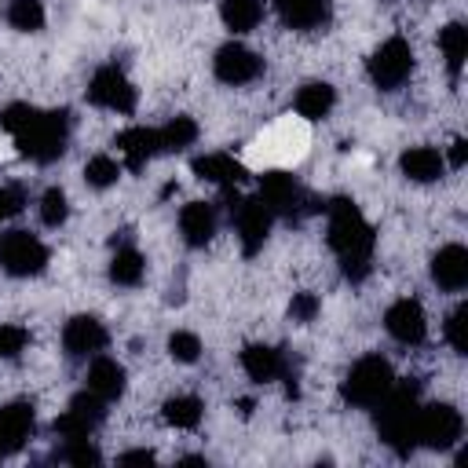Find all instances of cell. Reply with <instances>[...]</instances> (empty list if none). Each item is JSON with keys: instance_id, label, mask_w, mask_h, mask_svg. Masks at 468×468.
<instances>
[{"instance_id": "cell-13", "label": "cell", "mask_w": 468, "mask_h": 468, "mask_svg": "<svg viewBox=\"0 0 468 468\" xmlns=\"http://www.w3.org/2000/svg\"><path fill=\"white\" fill-rule=\"evenodd\" d=\"M384 329L399 340V344H420L428 336V318H424V307L417 300H395L388 311H384Z\"/></svg>"}, {"instance_id": "cell-27", "label": "cell", "mask_w": 468, "mask_h": 468, "mask_svg": "<svg viewBox=\"0 0 468 468\" xmlns=\"http://www.w3.org/2000/svg\"><path fill=\"white\" fill-rule=\"evenodd\" d=\"M143 271H146L143 252H139V249H132V245L117 249V252H113V260H110V278H113L117 285H139V282H143Z\"/></svg>"}, {"instance_id": "cell-25", "label": "cell", "mask_w": 468, "mask_h": 468, "mask_svg": "<svg viewBox=\"0 0 468 468\" xmlns=\"http://www.w3.org/2000/svg\"><path fill=\"white\" fill-rule=\"evenodd\" d=\"M219 18L234 33H249L263 18V0H219Z\"/></svg>"}, {"instance_id": "cell-36", "label": "cell", "mask_w": 468, "mask_h": 468, "mask_svg": "<svg viewBox=\"0 0 468 468\" xmlns=\"http://www.w3.org/2000/svg\"><path fill=\"white\" fill-rule=\"evenodd\" d=\"M37 113V106H26V102H11L4 113H0V128L4 132H11V135H18L26 124H29V117Z\"/></svg>"}, {"instance_id": "cell-23", "label": "cell", "mask_w": 468, "mask_h": 468, "mask_svg": "<svg viewBox=\"0 0 468 468\" xmlns=\"http://www.w3.org/2000/svg\"><path fill=\"white\" fill-rule=\"evenodd\" d=\"M399 168H402V176L413 179V183H435V179L442 176L446 161H442V154H439L435 146H413V150H406V154L399 157Z\"/></svg>"}, {"instance_id": "cell-9", "label": "cell", "mask_w": 468, "mask_h": 468, "mask_svg": "<svg viewBox=\"0 0 468 468\" xmlns=\"http://www.w3.org/2000/svg\"><path fill=\"white\" fill-rule=\"evenodd\" d=\"M88 102L113 110V113H132L135 110V88L117 66H99L91 84H88Z\"/></svg>"}, {"instance_id": "cell-22", "label": "cell", "mask_w": 468, "mask_h": 468, "mask_svg": "<svg viewBox=\"0 0 468 468\" xmlns=\"http://www.w3.org/2000/svg\"><path fill=\"white\" fill-rule=\"evenodd\" d=\"M124 384H128V380H124V366H121V362L99 355V358L88 366V391H95L99 399H106V402L121 399V395H124Z\"/></svg>"}, {"instance_id": "cell-14", "label": "cell", "mask_w": 468, "mask_h": 468, "mask_svg": "<svg viewBox=\"0 0 468 468\" xmlns=\"http://www.w3.org/2000/svg\"><path fill=\"white\" fill-rule=\"evenodd\" d=\"M106 340H110V336H106L102 322L91 318V314H77V318H69L66 329H62V347H66L69 358L99 355V351L106 347Z\"/></svg>"}, {"instance_id": "cell-39", "label": "cell", "mask_w": 468, "mask_h": 468, "mask_svg": "<svg viewBox=\"0 0 468 468\" xmlns=\"http://www.w3.org/2000/svg\"><path fill=\"white\" fill-rule=\"evenodd\" d=\"M289 314H292L296 322H311V318L318 314V296H314V292H296L292 303H289Z\"/></svg>"}, {"instance_id": "cell-21", "label": "cell", "mask_w": 468, "mask_h": 468, "mask_svg": "<svg viewBox=\"0 0 468 468\" xmlns=\"http://www.w3.org/2000/svg\"><path fill=\"white\" fill-rule=\"evenodd\" d=\"M278 15L289 29H314L329 22L333 4L329 0H278Z\"/></svg>"}, {"instance_id": "cell-28", "label": "cell", "mask_w": 468, "mask_h": 468, "mask_svg": "<svg viewBox=\"0 0 468 468\" xmlns=\"http://www.w3.org/2000/svg\"><path fill=\"white\" fill-rule=\"evenodd\" d=\"M165 420L172 428H197L201 424V399L194 395H176L165 402Z\"/></svg>"}, {"instance_id": "cell-19", "label": "cell", "mask_w": 468, "mask_h": 468, "mask_svg": "<svg viewBox=\"0 0 468 468\" xmlns=\"http://www.w3.org/2000/svg\"><path fill=\"white\" fill-rule=\"evenodd\" d=\"M117 150H121V157H124V165L128 168H143L154 154H161V139H157V128H143V124H135V128H124L121 135H117Z\"/></svg>"}, {"instance_id": "cell-8", "label": "cell", "mask_w": 468, "mask_h": 468, "mask_svg": "<svg viewBox=\"0 0 468 468\" xmlns=\"http://www.w3.org/2000/svg\"><path fill=\"white\" fill-rule=\"evenodd\" d=\"M102 417H106V399H99L95 391H80V395L69 399L66 413L55 417L51 428H55L58 439H88L102 424Z\"/></svg>"}, {"instance_id": "cell-18", "label": "cell", "mask_w": 468, "mask_h": 468, "mask_svg": "<svg viewBox=\"0 0 468 468\" xmlns=\"http://www.w3.org/2000/svg\"><path fill=\"white\" fill-rule=\"evenodd\" d=\"M241 369L249 373V380L271 384V380L285 377V355L278 347H267V344H245L241 347Z\"/></svg>"}, {"instance_id": "cell-17", "label": "cell", "mask_w": 468, "mask_h": 468, "mask_svg": "<svg viewBox=\"0 0 468 468\" xmlns=\"http://www.w3.org/2000/svg\"><path fill=\"white\" fill-rule=\"evenodd\" d=\"M179 234L190 249H205L216 234V208L208 201H190L179 212Z\"/></svg>"}, {"instance_id": "cell-32", "label": "cell", "mask_w": 468, "mask_h": 468, "mask_svg": "<svg viewBox=\"0 0 468 468\" xmlns=\"http://www.w3.org/2000/svg\"><path fill=\"white\" fill-rule=\"evenodd\" d=\"M66 216H69L66 190L48 186V190H44V197H40V219H44V227H62V223H66Z\"/></svg>"}, {"instance_id": "cell-11", "label": "cell", "mask_w": 468, "mask_h": 468, "mask_svg": "<svg viewBox=\"0 0 468 468\" xmlns=\"http://www.w3.org/2000/svg\"><path fill=\"white\" fill-rule=\"evenodd\" d=\"M212 69L223 84H249L263 73V58L245 44H223L212 58Z\"/></svg>"}, {"instance_id": "cell-15", "label": "cell", "mask_w": 468, "mask_h": 468, "mask_svg": "<svg viewBox=\"0 0 468 468\" xmlns=\"http://www.w3.org/2000/svg\"><path fill=\"white\" fill-rule=\"evenodd\" d=\"M33 424H37V413H33L29 402H7V406H0V457L15 453L33 435Z\"/></svg>"}, {"instance_id": "cell-24", "label": "cell", "mask_w": 468, "mask_h": 468, "mask_svg": "<svg viewBox=\"0 0 468 468\" xmlns=\"http://www.w3.org/2000/svg\"><path fill=\"white\" fill-rule=\"evenodd\" d=\"M333 102H336V91H333V84H325V80L303 84V88L296 91V99H292V106H296V113H300L303 121L325 117V113L333 110Z\"/></svg>"}, {"instance_id": "cell-16", "label": "cell", "mask_w": 468, "mask_h": 468, "mask_svg": "<svg viewBox=\"0 0 468 468\" xmlns=\"http://www.w3.org/2000/svg\"><path fill=\"white\" fill-rule=\"evenodd\" d=\"M431 282L446 292H457L468 285V249L464 245H446L431 256Z\"/></svg>"}, {"instance_id": "cell-1", "label": "cell", "mask_w": 468, "mask_h": 468, "mask_svg": "<svg viewBox=\"0 0 468 468\" xmlns=\"http://www.w3.org/2000/svg\"><path fill=\"white\" fill-rule=\"evenodd\" d=\"M329 216V249L340 256V267L351 282H362L369 274V256H373V227L358 212L351 197H333L325 205Z\"/></svg>"}, {"instance_id": "cell-38", "label": "cell", "mask_w": 468, "mask_h": 468, "mask_svg": "<svg viewBox=\"0 0 468 468\" xmlns=\"http://www.w3.org/2000/svg\"><path fill=\"white\" fill-rule=\"evenodd\" d=\"M22 205H26L22 186H0V223H4V219H11V216H18V212H22Z\"/></svg>"}, {"instance_id": "cell-41", "label": "cell", "mask_w": 468, "mask_h": 468, "mask_svg": "<svg viewBox=\"0 0 468 468\" xmlns=\"http://www.w3.org/2000/svg\"><path fill=\"white\" fill-rule=\"evenodd\" d=\"M121 464H154V453L150 450H128V453H121Z\"/></svg>"}, {"instance_id": "cell-6", "label": "cell", "mask_w": 468, "mask_h": 468, "mask_svg": "<svg viewBox=\"0 0 468 468\" xmlns=\"http://www.w3.org/2000/svg\"><path fill=\"white\" fill-rule=\"evenodd\" d=\"M464 431V417L450 402H431L417 410V446L428 450H450Z\"/></svg>"}, {"instance_id": "cell-4", "label": "cell", "mask_w": 468, "mask_h": 468, "mask_svg": "<svg viewBox=\"0 0 468 468\" xmlns=\"http://www.w3.org/2000/svg\"><path fill=\"white\" fill-rule=\"evenodd\" d=\"M391 384H395L391 362L380 358V355H366V358H358V362L351 366V373H347L340 395H344V402H351V406L373 410V406L391 391Z\"/></svg>"}, {"instance_id": "cell-5", "label": "cell", "mask_w": 468, "mask_h": 468, "mask_svg": "<svg viewBox=\"0 0 468 468\" xmlns=\"http://www.w3.org/2000/svg\"><path fill=\"white\" fill-rule=\"evenodd\" d=\"M0 267L15 278L40 274L48 267V245L29 230H4L0 234Z\"/></svg>"}, {"instance_id": "cell-30", "label": "cell", "mask_w": 468, "mask_h": 468, "mask_svg": "<svg viewBox=\"0 0 468 468\" xmlns=\"http://www.w3.org/2000/svg\"><path fill=\"white\" fill-rule=\"evenodd\" d=\"M157 139H161V150H186L197 139V124L190 117H172L165 128H157Z\"/></svg>"}, {"instance_id": "cell-2", "label": "cell", "mask_w": 468, "mask_h": 468, "mask_svg": "<svg viewBox=\"0 0 468 468\" xmlns=\"http://www.w3.org/2000/svg\"><path fill=\"white\" fill-rule=\"evenodd\" d=\"M417 384H391V391L377 402V428H380V439L399 453L406 457L413 446H417Z\"/></svg>"}, {"instance_id": "cell-35", "label": "cell", "mask_w": 468, "mask_h": 468, "mask_svg": "<svg viewBox=\"0 0 468 468\" xmlns=\"http://www.w3.org/2000/svg\"><path fill=\"white\" fill-rule=\"evenodd\" d=\"M168 355H172L176 362H186V366H190V362H197V355H201V340H197L194 333H183V329H179V333L168 336Z\"/></svg>"}, {"instance_id": "cell-3", "label": "cell", "mask_w": 468, "mask_h": 468, "mask_svg": "<svg viewBox=\"0 0 468 468\" xmlns=\"http://www.w3.org/2000/svg\"><path fill=\"white\" fill-rule=\"evenodd\" d=\"M66 132H69V113L66 110H37L29 117V124L15 135V146L29 161L51 165L66 150Z\"/></svg>"}, {"instance_id": "cell-7", "label": "cell", "mask_w": 468, "mask_h": 468, "mask_svg": "<svg viewBox=\"0 0 468 468\" xmlns=\"http://www.w3.org/2000/svg\"><path fill=\"white\" fill-rule=\"evenodd\" d=\"M410 73H413V51L406 37H388L369 58V77L380 91H395Z\"/></svg>"}, {"instance_id": "cell-20", "label": "cell", "mask_w": 468, "mask_h": 468, "mask_svg": "<svg viewBox=\"0 0 468 468\" xmlns=\"http://www.w3.org/2000/svg\"><path fill=\"white\" fill-rule=\"evenodd\" d=\"M194 176L205 179V183H216L219 190L223 186H238L245 179V165L234 161L230 154H205V157H194Z\"/></svg>"}, {"instance_id": "cell-34", "label": "cell", "mask_w": 468, "mask_h": 468, "mask_svg": "<svg viewBox=\"0 0 468 468\" xmlns=\"http://www.w3.org/2000/svg\"><path fill=\"white\" fill-rule=\"evenodd\" d=\"M66 464H77V468H88V464H99L102 461V453L88 442V439H66V446H62V453H58Z\"/></svg>"}, {"instance_id": "cell-29", "label": "cell", "mask_w": 468, "mask_h": 468, "mask_svg": "<svg viewBox=\"0 0 468 468\" xmlns=\"http://www.w3.org/2000/svg\"><path fill=\"white\" fill-rule=\"evenodd\" d=\"M7 22L22 33H37V29H44V4L40 0H11Z\"/></svg>"}, {"instance_id": "cell-10", "label": "cell", "mask_w": 468, "mask_h": 468, "mask_svg": "<svg viewBox=\"0 0 468 468\" xmlns=\"http://www.w3.org/2000/svg\"><path fill=\"white\" fill-rule=\"evenodd\" d=\"M230 219H234L238 238H241V252H245V256H256V252L263 249L267 234H271V219H274V212H271L260 197H241L238 208L230 212Z\"/></svg>"}, {"instance_id": "cell-40", "label": "cell", "mask_w": 468, "mask_h": 468, "mask_svg": "<svg viewBox=\"0 0 468 468\" xmlns=\"http://www.w3.org/2000/svg\"><path fill=\"white\" fill-rule=\"evenodd\" d=\"M464 161H468V143H464V139H453V150H450V165H453V168H464Z\"/></svg>"}, {"instance_id": "cell-12", "label": "cell", "mask_w": 468, "mask_h": 468, "mask_svg": "<svg viewBox=\"0 0 468 468\" xmlns=\"http://www.w3.org/2000/svg\"><path fill=\"white\" fill-rule=\"evenodd\" d=\"M260 201L274 216H296L307 197H303V190L296 186V179L289 172H263L260 176Z\"/></svg>"}, {"instance_id": "cell-31", "label": "cell", "mask_w": 468, "mask_h": 468, "mask_svg": "<svg viewBox=\"0 0 468 468\" xmlns=\"http://www.w3.org/2000/svg\"><path fill=\"white\" fill-rule=\"evenodd\" d=\"M117 176H121V165H117L113 157H106V154H95V157L84 165V183H88V186H95V190L113 186V183H117Z\"/></svg>"}, {"instance_id": "cell-33", "label": "cell", "mask_w": 468, "mask_h": 468, "mask_svg": "<svg viewBox=\"0 0 468 468\" xmlns=\"http://www.w3.org/2000/svg\"><path fill=\"white\" fill-rule=\"evenodd\" d=\"M446 340L457 355H468V303H457L446 318Z\"/></svg>"}, {"instance_id": "cell-37", "label": "cell", "mask_w": 468, "mask_h": 468, "mask_svg": "<svg viewBox=\"0 0 468 468\" xmlns=\"http://www.w3.org/2000/svg\"><path fill=\"white\" fill-rule=\"evenodd\" d=\"M29 333L22 325H0V358H15L18 351H26Z\"/></svg>"}, {"instance_id": "cell-26", "label": "cell", "mask_w": 468, "mask_h": 468, "mask_svg": "<svg viewBox=\"0 0 468 468\" xmlns=\"http://www.w3.org/2000/svg\"><path fill=\"white\" fill-rule=\"evenodd\" d=\"M439 51H442V58H446L450 73L457 77V73H461V66H464V58H468V29H464L461 22L442 26V29H439Z\"/></svg>"}]
</instances>
